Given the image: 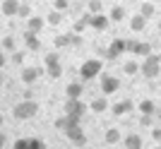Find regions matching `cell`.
Instances as JSON below:
<instances>
[{
  "mask_svg": "<svg viewBox=\"0 0 161 149\" xmlns=\"http://www.w3.org/2000/svg\"><path fill=\"white\" fill-rule=\"evenodd\" d=\"M89 108L94 111V113H106V111H108V101H106V96H101V99H94V101L89 103Z\"/></svg>",
  "mask_w": 161,
  "mask_h": 149,
  "instance_id": "cell-19",
  "label": "cell"
},
{
  "mask_svg": "<svg viewBox=\"0 0 161 149\" xmlns=\"http://www.w3.org/2000/svg\"><path fill=\"white\" fill-rule=\"evenodd\" d=\"M101 70H103V63H101L99 58H92V60L82 63V68H80V80H82V82L94 80V77H99V74H101Z\"/></svg>",
  "mask_w": 161,
  "mask_h": 149,
  "instance_id": "cell-3",
  "label": "cell"
},
{
  "mask_svg": "<svg viewBox=\"0 0 161 149\" xmlns=\"http://www.w3.org/2000/svg\"><path fill=\"white\" fill-rule=\"evenodd\" d=\"M43 27H46V19H43V17H36V14H31V17L27 19V31H34V34H39Z\"/></svg>",
  "mask_w": 161,
  "mask_h": 149,
  "instance_id": "cell-14",
  "label": "cell"
},
{
  "mask_svg": "<svg viewBox=\"0 0 161 149\" xmlns=\"http://www.w3.org/2000/svg\"><path fill=\"white\" fill-rule=\"evenodd\" d=\"M14 46H17V43H14V36H12V34H7L5 39H3V51H10V53H14Z\"/></svg>",
  "mask_w": 161,
  "mask_h": 149,
  "instance_id": "cell-27",
  "label": "cell"
},
{
  "mask_svg": "<svg viewBox=\"0 0 161 149\" xmlns=\"http://www.w3.org/2000/svg\"><path fill=\"white\" fill-rule=\"evenodd\" d=\"M144 27H147V19L142 14H135L132 19H130V29L132 31H144Z\"/></svg>",
  "mask_w": 161,
  "mask_h": 149,
  "instance_id": "cell-23",
  "label": "cell"
},
{
  "mask_svg": "<svg viewBox=\"0 0 161 149\" xmlns=\"http://www.w3.org/2000/svg\"><path fill=\"white\" fill-rule=\"evenodd\" d=\"M154 149H161V147H154Z\"/></svg>",
  "mask_w": 161,
  "mask_h": 149,
  "instance_id": "cell-39",
  "label": "cell"
},
{
  "mask_svg": "<svg viewBox=\"0 0 161 149\" xmlns=\"http://www.w3.org/2000/svg\"><path fill=\"white\" fill-rule=\"evenodd\" d=\"M0 125H3V115H0Z\"/></svg>",
  "mask_w": 161,
  "mask_h": 149,
  "instance_id": "cell-38",
  "label": "cell"
},
{
  "mask_svg": "<svg viewBox=\"0 0 161 149\" xmlns=\"http://www.w3.org/2000/svg\"><path fill=\"white\" fill-rule=\"evenodd\" d=\"M39 74H41L39 68H24L22 70V82H24V84H31V82H36Z\"/></svg>",
  "mask_w": 161,
  "mask_h": 149,
  "instance_id": "cell-17",
  "label": "cell"
},
{
  "mask_svg": "<svg viewBox=\"0 0 161 149\" xmlns=\"http://www.w3.org/2000/svg\"><path fill=\"white\" fill-rule=\"evenodd\" d=\"M154 12H156L154 3H142V7H140V14L144 17V19H152V17H154Z\"/></svg>",
  "mask_w": 161,
  "mask_h": 149,
  "instance_id": "cell-24",
  "label": "cell"
},
{
  "mask_svg": "<svg viewBox=\"0 0 161 149\" xmlns=\"http://www.w3.org/2000/svg\"><path fill=\"white\" fill-rule=\"evenodd\" d=\"M5 140H7V137L3 135V132H0V149H5Z\"/></svg>",
  "mask_w": 161,
  "mask_h": 149,
  "instance_id": "cell-34",
  "label": "cell"
},
{
  "mask_svg": "<svg viewBox=\"0 0 161 149\" xmlns=\"http://www.w3.org/2000/svg\"><path fill=\"white\" fill-rule=\"evenodd\" d=\"M3 63H5V58H3V48H0V70H3Z\"/></svg>",
  "mask_w": 161,
  "mask_h": 149,
  "instance_id": "cell-35",
  "label": "cell"
},
{
  "mask_svg": "<svg viewBox=\"0 0 161 149\" xmlns=\"http://www.w3.org/2000/svg\"><path fill=\"white\" fill-rule=\"evenodd\" d=\"M43 63H46V72L51 80H58L63 74V65H60V58H58V53H48L46 58H43Z\"/></svg>",
  "mask_w": 161,
  "mask_h": 149,
  "instance_id": "cell-4",
  "label": "cell"
},
{
  "mask_svg": "<svg viewBox=\"0 0 161 149\" xmlns=\"http://www.w3.org/2000/svg\"><path fill=\"white\" fill-rule=\"evenodd\" d=\"M120 140H123V135H120L118 128H108L106 130V144H118Z\"/></svg>",
  "mask_w": 161,
  "mask_h": 149,
  "instance_id": "cell-22",
  "label": "cell"
},
{
  "mask_svg": "<svg viewBox=\"0 0 161 149\" xmlns=\"http://www.w3.org/2000/svg\"><path fill=\"white\" fill-rule=\"evenodd\" d=\"M123 72H125V74H137V72H140V63H135V60L123 63Z\"/></svg>",
  "mask_w": 161,
  "mask_h": 149,
  "instance_id": "cell-26",
  "label": "cell"
},
{
  "mask_svg": "<svg viewBox=\"0 0 161 149\" xmlns=\"http://www.w3.org/2000/svg\"><path fill=\"white\" fill-rule=\"evenodd\" d=\"M89 12H92V14L101 12V3H99V0H92V3H89Z\"/></svg>",
  "mask_w": 161,
  "mask_h": 149,
  "instance_id": "cell-29",
  "label": "cell"
},
{
  "mask_svg": "<svg viewBox=\"0 0 161 149\" xmlns=\"http://www.w3.org/2000/svg\"><path fill=\"white\" fill-rule=\"evenodd\" d=\"M24 43H27V51H39L41 48V41L34 31H24Z\"/></svg>",
  "mask_w": 161,
  "mask_h": 149,
  "instance_id": "cell-16",
  "label": "cell"
},
{
  "mask_svg": "<svg viewBox=\"0 0 161 149\" xmlns=\"http://www.w3.org/2000/svg\"><path fill=\"white\" fill-rule=\"evenodd\" d=\"M128 51V41H123V39H113L111 41V46L106 48V58L108 60H115L120 53H125Z\"/></svg>",
  "mask_w": 161,
  "mask_h": 149,
  "instance_id": "cell-6",
  "label": "cell"
},
{
  "mask_svg": "<svg viewBox=\"0 0 161 149\" xmlns=\"http://www.w3.org/2000/svg\"><path fill=\"white\" fill-rule=\"evenodd\" d=\"M12 149H14V147H12Z\"/></svg>",
  "mask_w": 161,
  "mask_h": 149,
  "instance_id": "cell-41",
  "label": "cell"
},
{
  "mask_svg": "<svg viewBox=\"0 0 161 149\" xmlns=\"http://www.w3.org/2000/svg\"><path fill=\"white\" fill-rule=\"evenodd\" d=\"M137 108H140L142 115H152V113L156 111V103L152 101V99H142V101L137 103Z\"/></svg>",
  "mask_w": 161,
  "mask_h": 149,
  "instance_id": "cell-18",
  "label": "cell"
},
{
  "mask_svg": "<svg viewBox=\"0 0 161 149\" xmlns=\"http://www.w3.org/2000/svg\"><path fill=\"white\" fill-rule=\"evenodd\" d=\"M65 113H67V115H77V118H82V115L87 113V106H84L80 99H67V101H65Z\"/></svg>",
  "mask_w": 161,
  "mask_h": 149,
  "instance_id": "cell-9",
  "label": "cell"
},
{
  "mask_svg": "<svg viewBox=\"0 0 161 149\" xmlns=\"http://www.w3.org/2000/svg\"><path fill=\"white\" fill-rule=\"evenodd\" d=\"M14 149H46V144L39 137H22L14 142Z\"/></svg>",
  "mask_w": 161,
  "mask_h": 149,
  "instance_id": "cell-10",
  "label": "cell"
},
{
  "mask_svg": "<svg viewBox=\"0 0 161 149\" xmlns=\"http://www.w3.org/2000/svg\"><path fill=\"white\" fill-rule=\"evenodd\" d=\"M17 17L29 19V17H31V5H22V3H19V12H17Z\"/></svg>",
  "mask_w": 161,
  "mask_h": 149,
  "instance_id": "cell-28",
  "label": "cell"
},
{
  "mask_svg": "<svg viewBox=\"0 0 161 149\" xmlns=\"http://www.w3.org/2000/svg\"><path fill=\"white\" fill-rule=\"evenodd\" d=\"M0 12L5 14V17H17V12H19V0H3Z\"/></svg>",
  "mask_w": 161,
  "mask_h": 149,
  "instance_id": "cell-12",
  "label": "cell"
},
{
  "mask_svg": "<svg viewBox=\"0 0 161 149\" xmlns=\"http://www.w3.org/2000/svg\"><path fill=\"white\" fill-rule=\"evenodd\" d=\"M80 149H92V147H87V144H84V147H80Z\"/></svg>",
  "mask_w": 161,
  "mask_h": 149,
  "instance_id": "cell-36",
  "label": "cell"
},
{
  "mask_svg": "<svg viewBox=\"0 0 161 149\" xmlns=\"http://www.w3.org/2000/svg\"><path fill=\"white\" fill-rule=\"evenodd\" d=\"M60 19H63V12H60V10H53V12H48V17H46V22L51 24V27H58Z\"/></svg>",
  "mask_w": 161,
  "mask_h": 149,
  "instance_id": "cell-25",
  "label": "cell"
},
{
  "mask_svg": "<svg viewBox=\"0 0 161 149\" xmlns=\"http://www.w3.org/2000/svg\"><path fill=\"white\" fill-rule=\"evenodd\" d=\"M132 108H135V103L130 101V99H123V101H118V103H115V106H113L111 111H113L115 115H128Z\"/></svg>",
  "mask_w": 161,
  "mask_h": 149,
  "instance_id": "cell-15",
  "label": "cell"
},
{
  "mask_svg": "<svg viewBox=\"0 0 161 149\" xmlns=\"http://www.w3.org/2000/svg\"><path fill=\"white\" fill-rule=\"evenodd\" d=\"M140 72L147 77V80H154V77H159V72H161V58L159 55H147L144 58V63H140Z\"/></svg>",
  "mask_w": 161,
  "mask_h": 149,
  "instance_id": "cell-2",
  "label": "cell"
},
{
  "mask_svg": "<svg viewBox=\"0 0 161 149\" xmlns=\"http://www.w3.org/2000/svg\"><path fill=\"white\" fill-rule=\"evenodd\" d=\"M159 31H161V19H159Z\"/></svg>",
  "mask_w": 161,
  "mask_h": 149,
  "instance_id": "cell-37",
  "label": "cell"
},
{
  "mask_svg": "<svg viewBox=\"0 0 161 149\" xmlns=\"http://www.w3.org/2000/svg\"><path fill=\"white\" fill-rule=\"evenodd\" d=\"M128 51L132 55H140V58H147L152 55V46L144 43V41H128Z\"/></svg>",
  "mask_w": 161,
  "mask_h": 149,
  "instance_id": "cell-8",
  "label": "cell"
},
{
  "mask_svg": "<svg viewBox=\"0 0 161 149\" xmlns=\"http://www.w3.org/2000/svg\"><path fill=\"white\" fill-rule=\"evenodd\" d=\"M118 89H120V80H118V77H113V74H101V91H103V96L115 94Z\"/></svg>",
  "mask_w": 161,
  "mask_h": 149,
  "instance_id": "cell-5",
  "label": "cell"
},
{
  "mask_svg": "<svg viewBox=\"0 0 161 149\" xmlns=\"http://www.w3.org/2000/svg\"><path fill=\"white\" fill-rule=\"evenodd\" d=\"M82 91H84L82 80L80 82H67V87H65V96H67V99H80Z\"/></svg>",
  "mask_w": 161,
  "mask_h": 149,
  "instance_id": "cell-13",
  "label": "cell"
},
{
  "mask_svg": "<svg viewBox=\"0 0 161 149\" xmlns=\"http://www.w3.org/2000/svg\"><path fill=\"white\" fill-rule=\"evenodd\" d=\"M159 96H161V91H159Z\"/></svg>",
  "mask_w": 161,
  "mask_h": 149,
  "instance_id": "cell-40",
  "label": "cell"
},
{
  "mask_svg": "<svg viewBox=\"0 0 161 149\" xmlns=\"http://www.w3.org/2000/svg\"><path fill=\"white\" fill-rule=\"evenodd\" d=\"M108 17H111V22H123L125 19V7L123 5H113L111 12H108Z\"/></svg>",
  "mask_w": 161,
  "mask_h": 149,
  "instance_id": "cell-21",
  "label": "cell"
},
{
  "mask_svg": "<svg viewBox=\"0 0 161 149\" xmlns=\"http://www.w3.org/2000/svg\"><path fill=\"white\" fill-rule=\"evenodd\" d=\"M152 137H154L156 142H161V128H154V130H152Z\"/></svg>",
  "mask_w": 161,
  "mask_h": 149,
  "instance_id": "cell-32",
  "label": "cell"
},
{
  "mask_svg": "<svg viewBox=\"0 0 161 149\" xmlns=\"http://www.w3.org/2000/svg\"><path fill=\"white\" fill-rule=\"evenodd\" d=\"M36 113H39V103L31 101V99H24V101H19L12 108V115L17 120H29V118H34Z\"/></svg>",
  "mask_w": 161,
  "mask_h": 149,
  "instance_id": "cell-1",
  "label": "cell"
},
{
  "mask_svg": "<svg viewBox=\"0 0 161 149\" xmlns=\"http://www.w3.org/2000/svg\"><path fill=\"white\" fill-rule=\"evenodd\" d=\"M65 135H67V140H70L72 144H77V147H84V144H87V135H84V130H82L80 125L67 128V130H65Z\"/></svg>",
  "mask_w": 161,
  "mask_h": 149,
  "instance_id": "cell-7",
  "label": "cell"
},
{
  "mask_svg": "<svg viewBox=\"0 0 161 149\" xmlns=\"http://www.w3.org/2000/svg\"><path fill=\"white\" fill-rule=\"evenodd\" d=\"M108 24H111V17H108V14H103V12H99V14H94V17H92V24H89V27L96 29V31H106Z\"/></svg>",
  "mask_w": 161,
  "mask_h": 149,
  "instance_id": "cell-11",
  "label": "cell"
},
{
  "mask_svg": "<svg viewBox=\"0 0 161 149\" xmlns=\"http://www.w3.org/2000/svg\"><path fill=\"white\" fill-rule=\"evenodd\" d=\"M140 123H142V125H149V123H152V115H142Z\"/></svg>",
  "mask_w": 161,
  "mask_h": 149,
  "instance_id": "cell-33",
  "label": "cell"
},
{
  "mask_svg": "<svg viewBox=\"0 0 161 149\" xmlns=\"http://www.w3.org/2000/svg\"><path fill=\"white\" fill-rule=\"evenodd\" d=\"M53 7H55V10H60V12H65V10H67V0H53Z\"/></svg>",
  "mask_w": 161,
  "mask_h": 149,
  "instance_id": "cell-30",
  "label": "cell"
},
{
  "mask_svg": "<svg viewBox=\"0 0 161 149\" xmlns=\"http://www.w3.org/2000/svg\"><path fill=\"white\" fill-rule=\"evenodd\" d=\"M123 142H125V149H142V144H144L140 135H128Z\"/></svg>",
  "mask_w": 161,
  "mask_h": 149,
  "instance_id": "cell-20",
  "label": "cell"
},
{
  "mask_svg": "<svg viewBox=\"0 0 161 149\" xmlns=\"http://www.w3.org/2000/svg\"><path fill=\"white\" fill-rule=\"evenodd\" d=\"M12 63L14 65H22V63H24V53H17V51H14L12 53Z\"/></svg>",
  "mask_w": 161,
  "mask_h": 149,
  "instance_id": "cell-31",
  "label": "cell"
}]
</instances>
